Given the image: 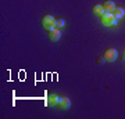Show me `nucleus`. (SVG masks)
<instances>
[{
    "label": "nucleus",
    "instance_id": "nucleus-7",
    "mask_svg": "<svg viewBox=\"0 0 125 119\" xmlns=\"http://www.w3.org/2000/svg\"><path fill=\"white\" fill-rule=\"evenodd\" d=\"M102 6H103V10L104 11H110V13H113L114 9H115V4H114V1H111V0H106Z\"/></svg>",
    "mask_w": 125,
    "mask_h": 119
},
{
    "label": "nucleus",
    "instance_id": "nucleus-1",
    "mask_svg": "<svg viewBox=\"0 0 125 119\" xmlns=\"http://www.w3.org/2000/svg\"><path fill=\"white\" fill-rule=\"evenodd\" d=\"M100 21L104 27H113L117 24V18L114 17V14L110 13V11H104V13L100 15Z\"/></svg>",
    "mask_w": 125,
    "mask_h": 119
},
{
    "label": "nucleus",
    "instance_id": "nucleus-3",
    "mask_svg": "<svg viewBox=\"0 0 125 119\" xmlns=\"http://www.w3.org/2000/svg\"><path fill=\"white\" fill-rule=\"evenodd\" d=\"M104 58H106V61L108 62H114L117 60V57H118V51H117L115 49H113V47H110V49H107L106 51H104Z\"/></svg>",
    "mask_w": 125,
    "mask_h": 119
},
{
    "label": "nucleus",
    "instance_id": "nucleus-12",
    "mask_svg": "<svg viewBox=\"0 0 125 119\" xmlns=\"http://www.w3.org/2000/svg\"><path fill=\"white\" fill-rule=\"evenodd\" d=\"M124 58H125V47H124Z\"/></svg>",
    "mask_w": 125,
    "mask_h": 119
},
{
    "label": "nucleus",
    "instance_id": "nucleus-6",
    "mask_svg": "<svg viewBox=\"0 0 125 119\" xmlns=\"http://www.w3.org/2000/svg\"><path fill=\"white\" fill-rule=\"evenodd\" d=\"M58 97H60V96H57L56 93H49V94H47V105H50V107L57 105Z\"/></svg>",
    "mask_w": 125,
    "mask_h": 119
},
{
    "label": "nucleus",
    "instance_id": "nucleus-8",
    "mask_svg": "<svg viewBox=\"0 0 125 119\" xmlns=\"http://www.w3.org/2000/svg\"><path fill=\"white\" fill-rule=\"evenodd\" d=\"M113 14H114V17H115L117 19H120V18H122L125 15V10L122 9V7H115L114 11H113Z\"/></svg>",
    "mask_w": 125,
    "mask_h": 119
},
{
    "label": "nucleus",
    "instance_id": "nucleus-11",
    "mask_svg": "<svg viewBox=\"0 0 125 119\" xmlns=\"http://www.w3.org/2000/svg\"><path fill=\"white\" fill-rule=\"evenodd\" d=\"M96 62H97V64H104V62H106V58H104V55H100V57H97Z\"/></svg>",
    "mask_w": 125,
    "mask_h": 119
},
{
    "label": "nucleus",
    "instance_id": "nucleus-4",
    "mask_svg": "<svg viewBox=\"0 0 125 119\" xmlns=\"http://www.w3.org/2000/svg\"><path fill=\"white\" fill-rule=\"evenodd\" d=\"M57 107L58 108H62V110H68L71 107V100L68 97H58Z\"/></svg>",
    "mask_w": 125,
    "mask_h": 119
},
{
    "label": "nucleus",
    "instance_id": "nucleus-5",
    "mask_svg": "<svg viewBox=\"0 0 125 119\" xmlns=\"http://www.w3.org/2000/svg\"><path fill=\"white\" fill-rule=\"evenodd\" d=\"M47 36H49V39L52 40V42H57V40L61 37V32H60L58 28H54V29L47 32Z\"/></svg>",
    "mask_w": 125,
    "mask_h": 119
},
{
    "label": "nucleus",
    "instance_id": "nucleus-10",
    "mask_svg": "<svg viewBox=\"0 0 125 119\" xmlns=\"http://www.w3.org/2000/svg\"><path fill=\"white\" fill-rule=\"evenodd\" d=\"M64 25H65V21H64L62 18H56V28L60 29V28H62Z\"/></svg>",
    "mask_w": 125,
    "mask_h": 119
},
{
    "label": "nucleus",
    "instance_id": "nucleus-9",
    "mask_svg": "<svg viewBox=\"0 0 125 119\" xmlns=\"http://www.w3.org/2000/svg\"><path fill=\"white\" fill-rule=\"evenodd\" d=\"M92 10H93V13H94V14H97V15H102L103 11H104V10H103V6H102V4H94Z\"/></svg>",
    "mask_w": 125,
    "mask_h": 119
},
{
    "label": "nucleus",
    "instance_id": "nucleus-2",
    "mask_svg": "<svg viewBox=\"0 0 125 119\" xmlns=\"http://www.w3.org/2000/svg\"><path fill=\"white\" fill-rule=\"evenodd\" d=\"M42 24H43V27H45L46 31L49 32V31H52V29L56 28V18L53 15H45L43 19H42Z\"/></svg>",
    "mask_w": 125,
    "mask_h": 119
}]
</instances>
